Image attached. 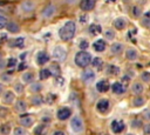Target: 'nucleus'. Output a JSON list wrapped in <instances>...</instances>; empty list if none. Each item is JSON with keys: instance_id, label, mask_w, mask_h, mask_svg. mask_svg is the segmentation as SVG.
Listing matches in <instances>:
<instances>
[{"instance_id": "obj_33", "label": "nucleus", "mask_w": 150, "mask_h": 135, "mask_svg": "<svg viewBox=\"0 0 150 135\" xmlns=\"http://www.w3.org/2000/svg\"><path fill=\"white\" fill-rule=\"evenodd\" d=\"M11 133V124L8 123H4L0 126V134L2 135H8Z\"/></svg>"}, {"instance_id": "obj_2", "label": "nucleus", "mask_w": 150, "mask_h": 135, "mask_svg": "<svg viewBox=\"0 0 150 135\" xmlns=\"http://www.w3.org/2000/svg\"><path fill=\"white\" fill-rule=\"evenodd\" d=\"M91 55L90 53H88L87 50H80L79 53H76L75 58H74V62L76 63V66L81 67V68H86L87 66H89L91 63Z\"/></svg>"}, {"instance_id": "obj_46", "label": "nucleus", "mask_w": 150, "mask_h": 135, "mask_svg": "<svg viewBox=\"0 0 150 135\" xmlns=\"http://www.w3.org/2000/svg\"><path fill=\"white\" fill-rule=\"evenodd\" d=\"M142 25L144 26V27H148V28H150V16H144L143 19H142Z\"/></svg>"}, {"instance_id": "obj_6", "label": "nucleus", "mask_w": 150, "mask_h": 135, "mask_svg": "<svg viewBox=\"0 0 150 135\" xmlns=\"http://www.w3.org/2000/svg\"><path fill=\"white\" fill-rule=\"evenodd\" d=\"M95 72L93 70V69H90V68H86L82 73H81V79L86 82V83H90V82H93L94 80H95Z\"/></svg>"}, {"instance_id": "obj_56", "label": "nucleus", "mask_w": 150, "mask_h": 135, "mask_svg": "<svg viewBox=\"0 0 150 135\" xmlns=\"http://www.w3.org/2000/svg\"><path fill=\"white\" fill-rule=\"evenodd\" d=\"M107 1H109V2H114V1H116V0H107Z\"/></svg>"}, {"instance_id": "obj_31", "label": "nucleus", "mask_w": 150, "mask_h": 135, "mask_svg": "<svg viewBox=\"0 0 150 135\" xmlns=\"http://www.w3.org/2000/svg\"><path fill=\"white\" fill-rule=\"evenodd\" d=\"M91 65H93L94 68L101 69L102 66H103V60L101 58H94V59H91Z\"/></svg>"}, {"instance_id": "obj_40", "label": "nucleus", "mask_w": 150, "mask_h": 135, "mask_svg": "<svg viewBox=\"0 0 150 135\" xmlns=\"http://www.w3.org/2000/svg\"><path fill=\"white\" fill-rule=\"evenodd\" d=\"M141 80L143 82H150V72H143L141 74Z\"/></svg>"}, {"instance_id": "obj_25", "label": "nucleus", "mask_w": 150, "mask_h": 135, "mask_svg": "<svg viewBox=\"0 0 150 135\" xmlns=\"http://www.w3.org/2000/svg\"><path fill=\"white\" fill-rule=\"evenodd\" d=\"M14 108H15V110H16L18 113H23V112H26V109H27V103H26L23 100H19V101H16Z\"/></svg>"}, {"instance_id": "obj_32", "label": "nucleus", "mask_w": 150, "mask_h": 135, "mask_svg": "<svg viewBox=\"0 0 150 135\" xmlns=\"http://www.w3.org/2000/svg\"><path fill=\"white\" fill-rule=\"evenodd\" d=\"M49 70H50L52 75H55V76L60 75V73H61L60 66H59L57 63H52V65H50V67H49Z\"/></svg>"}, {"instance_id": "obj_39", "label": "nucleus", "mask_w": 150, "mask_h": 135, "mask_svg": "<svg viewBox=\"0 0 150 135\" xmlns=\"http://www.w3.org/2000/svg\"><path fill=\"white\" fill-rule=\"evenodd\" d=\"M55 99H56V95H54V94H52V93H48L47 96H46V101H45V102L52 104V103L55 101Z\"/></svg>"}, {"instance_id": "obj_10", "label": "nucleus", "mask_w": 150, "mask_h": 135, "mask_svg": "<svg viewBox=\"0 0 150 135\" xmlns=\"http://www.w3.org/2000/svg\"><path fill=\"white\" fill-rule=\"evenodd\" d=\"M57 119L59 120H67L68 117L71 116V109L69 107H61L59 110H57V114H56Z\"/></svg>"}, {"instance_id": "obj_38", "label": "nucleus", "mask_w": 150, "mask_h": 135, "mask_svg": "<svg viewBox=\"0 0 150 135\" xmlns=\"http://www.w3.org/2000/svg\"><path fill=\"white\" fill-rule=\"evenodd\" d=\"M16 63H18V60H16L15 58H9V59L6 61V67L12 68V67H14Z\"/></svg>"}, {"instance_id": "obj_28", "label": "nucleus", "mask_w": 150, "mask_h": 135, "mask_svg": "<svg viewBox=\"0 0 150 135\" xmlns=\"http://www.w3.org/2000/svg\"><path fill=\"white\" fill-rule=\"evenodd\" d=\"M33 122H34V120L32 116H25V117L20 119V124L23 127H30L33 124Z\"/></svg>"}, {"instance_id": "obj_42", "label": "nucleus", "mask_w": 150, "mask_h": 135, "mask_svg": "<svg viewBox=\"0 0 150 135\" xmlns=\"http://www.w3.org/2000/svg\"><path fill=\"white\" fill-rule=\"evenodd\" d=\"M143 124H142V121L141 120H138V119H135V120H132V122H131V127L132 128H141Z\"/></svg>"}, {"instance_id": "obj_34", "label": "nucleus", "mask_w": 150, "mask_h": 135, "mask_svg": "<svg viewBox=\"0 0 150 135\" xmlns=\"http://www.w3.org/2000/svg\"><path fill=\"white\" fill-rule=\"evenodd\" d=\"M103 34H104L105 40H114L115 39V32L112 29H105Z\"/></svg>"}, {"instance_id": "obj_45", "label": "nucleus", "mask_w": 150, "mask_h": 135, "mask_svg": "<svg viewBox=\"0 0 150 135\" xmlns=\"http://www.w3.org/2000/svg\"><path fill=\"white\" fill-rule=\"evenodd\" d=\"M14 89H15L16 93H23L25 87H23L22 83H15V85H14Z\"/></svg>"}, {"instance_id": "obj_11", "label": "nucleus", "mask_w": 150, "mask_h": 135, "mask_svg": "<svg viewBox=\"0 0 150 135\" xmlns=\"http://www.w3.org/2000/svg\"><path fill=\"white\" fill-rule=\"evenodd\" d=\"M109 107H110V103H109V100L108 99H101L96 103V109L100 113H105L109 109Z\"/></svg>"}, {"instance_id": "obj_12", "label": "nucleus", "mask_w": 150, "mask_h": 135, "mask_svg": "<svg viewBox=\"0 0 150 135\" xmlns=\"http://www.w3.org/2000/svg\"><path fill=\"white\" fill-rule=\"evenodd\" d=\"M111 90L114 94H117V95H122L125 93L127 90V87L122 83V82H114L112 86H111Z\"/></svg>"}, {"instance_id": "obj_22", "label": "nucleus", "mask_w": 150, "mask_h": 135, "mask_svg": "<svg viewBox=\"0 0 150 135\" xmlns=\"http://www.w3.org/2000/svg\"><path fill=\"white\" fill-rule=\"evenodd\" d=\"M9 33H18L20 31V26L15 21H7V25L5 27Z\"/></svg>"}, {"instance_id": "obj_27", "label": "nucleus", "mask_w": 150, "mask_h": 135, "mask_svg": "<svg viewBox=\"0 0 150 135\" xmlns=\"http://www.w3.org/2000/svg\"><path fill=\"white\" fill-rule=\"evenodd\" d=\"M105 72H107V74H109V75H117V74L120 73V68H118L117 66H115V65H108Z\"/></svg>"}, {"instance_id": "obj_19", "label": "nucleus", "mask_w": 150, "mask_h": 135, "mask_svg": "<svg viewBox=\"0 0 150 135\" xmlns=\"http://www.w3.org/2000/svg\"><path fill=\"white\" fill-rule=\"evenodd\" d=\"M114 27L117 29V31H122V29H124L125 28V26H127V21H125V19L124 18H122V16H120V18H116L115 20H114Z\"/></svg>"}, {"instance_id": "obj_52", "label": "nucleus", "mask_w": 150, "mask_h": 135, "mask_svg": "<svg viewBox=\"0 0 150 135\" xmlns=\"http://www.w3.org/2000/svg\"><path fill=\"white\" fill-rule=\"evenodd\" d=\"M5 67H6V62L1 59V60H0V69H4Z\"/></svg>"}, {"instance_id": "obj_5", "label": "nucleus", "mask_w": 150, "mask_h": 135, "mask_svg": "<svg viewBox=\"0 0 150 135\" xmlns=\"http://www.w3.org/2000/svg\"><path fill=\"white\" fill-rule=\"evenodd\" d=\"M110 128L114 134H121L125 129V123L123 120H114L110 124Z\"/></svg>"}, {"instance_id": "obj_18", "label": "nucleus", "mask_w": 150, "mask_h": 135, "mask_svg": "<svg viewBox=\"0 0 150 135\" xmlns=\"http://www.w3.org/2000/svg\"><path fill=\"white\" fill-rule=\"evenodd\" d=\"M14 100H15V95H14L13 92L7 90V92L4 93V95H2V102L5 104H11V103H13Z\"/></svg>"}, {"instance_id": "obj_20", "label": "nucleus", "mask_w": 150, "mask_h": 135, "mask_svg": "<svg viewBox=\"0 0 150 135\" xmlns=\"http://www.w3.org/2000/svg\"><path fill=\"white\" fill-rule=\"evenodd\" d=\"M123 49H124V47H123V43H121V42H114V43L110 46V52H111V54H114V55L121 54V53L123 52Z\"/></svg>"}, {"instance_id": "obj_37", "label": "nucleus", "mask_w": 150, "mask_h": 135, "mask_svg": "<svg viewBox=\"0 0 150 135\" xmlns=\"http://www.w3.org/2000/svg\"><path fill=\"white\" fill-rule=\"evenodd\" d=\"M42 102H43V101H42V97L39 96V95H35V96L32 97V103H33L34 106H40Z\"/></svg>"}, {"instance_id": "obj_15", "label": "nucleus", "mask_w": 150, "mask_h": 135, "mask_svg": "<svg viewBox=\"0 0 150 135\" xmlns=\"http://www.w3.org/2000/svg\"><path fill=\"white\" fill-rule=\"evenodd\" d=\"M34 7H35V5H34V2L32 0H25L20 6L21 11L25 12V13H30L34 9Z\"/></svg>"}, {"instance_id": "obj_1", "label": "nucleus", "mask_w": 150, "mask_h": 135, "mask_svg": "<svg viewBox=\"0 0 150 135\" xmlns=\"http://www.w3.org/2000/svg\"><path fill=\"white\" fill-rule=\"evenodd\" d=\"M76 33V23L71 20L66 21L63 26L59 29V36L62 41H69L74 38Z\"/></svg>"}, {"instance_id": "obj_55", "label": "nucleus", "mask_w": 150, "mask_h": 135, "mask_svg": "<svg viewBox=\"0 0 150 135\" xmlns=\"http://www.w3.org/2000/svg\"><path fill=\"white\" fill-rule=\"evenodd\" d=\"M2 92H4V86L0 83V94H2Z\"/></svg>"}, {"instance_id": "obj_48", "label": "nucleus", "mask_w": 150, "mask_h": 135, "mask_svg": "<svg viewBox=\"0 0 150 135\" xmlns=\"http://www.w3.org/2000/svg\"><path fill=\"white\" fill-rule=\"evenodd\" d=\"M7 114H8V109H7L6 107H1V106H0V117L6 116Z\"/></svg>"}, {"instance_id": "obj_35", "label": "nucleus", "mask_w": 150, "mask_h": 135, "mask_svg": "<svg viewBox=\"0 0 150 135\" xmlns=\"http://www.w3.org/2000/svg\"><path fill=\"white\" fill-rule=\"evenodd\" d=\"M79 47H80L81 50H86V49L89 47V42H88V40H87V39H82V40H80V42H79Z\"/></svg>"}, {"instance_id": "obj_41", "label": "nucleus", "mask_w": 150, "mask_h": 135, "mask_svg": "<svg viewBox=\"0 0 150 135\" xmlns=\"http://www.w3.org/2000/svg\"><path fill=\"white\" fill-rule=\"evenodd\" d=\"M0 79H1L2 82H9L12 80V76L9 75V73H4V74L0 75Z\"/></svg>"}, {"instance_id": "obj_8", "label": "nucleus", "mask_w": 150, "mask_h": 135, "mask_svg": "<svg viewBox=\"0 0 150 135\" xmlns=\"http://www.w3.org/2000/svg\"><path fill=\"white\" fill-rule=\"evenodd\" d=\"M49 59H50V56H49V54H48L46 50H40V52H38L36 58H35L36 63L40 65V66L46 65V63L49 61Z\"/></svg>"}, {"instance_id": "obj_43", "label": "nucleus", "mask_w": 150, "mask_h": 135, "mask_svg": "<svg viewBox=\"0 0 150 135\" xmlns=\"http://www.w3.org/2000/svg\"><path fill=\"white\" fill-rule=\"evenodd\" d=\"M26 130L22 128V127H16L14 129V135H26Z\"/></svg>"}, {"instance_id": "obj_58", "label": "nucleus", "mask_w": 150, "mask_h": 135, "mask_svg": "<svg viewBox=\"0 0 150 135\" xmlns=\"http://www.w3.org/2000/svg\"><path fill=\"white\" fill-rule=\"evenodd\" d=\"M128 135H134V134H128Z\"/></svg>"}, {"instance_id": "obj_13", "label": "nucleus", "mask_w": 150, "mask_h": 135, "mask_svg": "<svg viewBox=\"0 0 150 135\" xmlns=\"http://www.w3.org/2000/svg\"><path fill=\"white\" fill-rule=\"evenodd\" d=\"M93 48H94V50H96V52H98V53L105 50V48H107L105 40H103V39H98V40L94 41V43H93Z\"/></svg>"}, {"instance_id": "obj_50", "label": "nucleus", "mask_w": 150, "mask_h": 135, "mask_svg": "<svg viewBox=\"0 0 150 135\" xmlns=\"http://www.w3.org/2000/svg\"><path fill=\"white\" fill-rule=\"evenodd\" d=\"M41 89V85L40 83H34L33 86H32V90L33 92H38V90H40Z\"/></svg>"}, {"instance_id": "obj_4", "label": "nucleus", "mask_w": 150, "mask_h": 135, "mask_svg": "<svg viewBox=\"0 0 150 135\" xmlns=\"http://www.w3.org/2000/svg\"><path fill=\"white\" fill-rule=\"evenodd\" d=\"M52 54H53V58H54L56 61H63V60H66V58H67V52H66V49H64L63 47H61V46L54 47Z\"/></svg>"}, {"instance_id": "obj_36", "label": "nucleus", "mask_w": 150, "mask_h": 135, "mask_svg": "<svg viewBox=\"0 0 150 135\" xmlns=\"http://www.w3.org/2000/svg\"><path fill=\"white\" fill-rule=\"evenodd\" d=\"M131 13H132V15H134L135 18H139L141 14H142V9H141V7H138V6H134L132 9H131Z\"/></svg>"}, {"instance_id": "obj_23", "label": "nucleus", "mask_w": 150, "mask_h": 135, "mask_svg": "<svg viewBox=\"0 0 150 135\" xmlns=\"http://www.w3.org/2000/svg\"><path fill=\"white\" fill-rule=\"evenodd\" d=\"M11 47H15V48H22L25 46V39L23 38H15L13 40H11L9 42Z\"/></svg>"}, {"instance_id": "obj_3", "label": "nucleus", "mask_w": 150, "mask_h": 135, "mask_svg": "<svg viewBox=\"0 0 150 135\" xmlns=\"http://www.w3.org/2000/svg\"><path fill=\"white\" fill-rule=\"evenodd\" d=\"M70 127H71V129H73V131L74 133H81L82 130H83V121H82V119L80 117V116H77V115H75V116H73V119H71V121H70Z\"/></svg>"}, {"instance_id": "obj_14", "label": "nucleus", "mask_w": 150, "mask_h": 135, "mask_svg": "<svg viewBox=\"0 0 150 135\" xmlns=\"http://www.w3.org/2000/svg\"><path fill=\"white\" fill-rule=\"evenodd\" d=\"M109 88H110V85H109V82H108L107 80H104V79L100 80V81L96 83V89H97V92H100V93H105V92L109 90Z\"/></svg>"}, {"instance_id": "obj_7", "label": "nucleus", "mask_w": 150, "mask_h": 135, "mask_svg": "<svg viewBox=\"0 0 150 135\" xmlns=\"http://www.w3.org/2000/svg\"><path fill=\"white\" fill-rule=\"evenodd\" d=\"M55 12H56V7H55L53 4H50V5H47V6L42 9L41 16H42L43 19H50L52 16H54Z\"/></svg>"}, {"instance_id": "obj_16", "label": "nucleus", "mask_w": 150, "mask_h": 135, "mask_svg": "<svg viewBox=\"0 0 150 135\" xmlns=\"http://www.w3.org/2000/svg\"><path fill=\"white\" fill-rule=\"evenodd\" d=\"M88 33H89L90 35H94V36L100 35V34L102 33V27H101V25H98V23H91V25L88 27Z\"/></svg>"}, {"instance_id": "obj_21", "label": "nucleus", "mask_w": 150, "mask_h": 135, "mask_svg": "<svg viewBox=\"0 0 150 135\" xmlns=\"http://www.w3.org/2000/svg\"><path fill=\"white\" fill-rule=\"evenodd\" d=\"M125 58L129 61H135V60L138 59V52L135 48H128L125 50Z\"/></svg>"}, {"instance_id": "obj_47", "label": "nucleus", "mask_w": 150, "mask_h": 135, "mask_svg": "<svg viewBox=\"0 0 150 135\" xmlns=\"http://www.w3.org/2000/svg\"><path fill=\"white\" fill-rule=\"evenodd\" d=\"M143 134L144 135H150V122L143 126Z\"/></svg>"}, {"instance_id": "obj_54", "label": "nucleus", "mask_w": 150, "mask_h": 135, "mask_svg": "<svg viewBox=\"0 0 150 135\" xmlns=\"http://www.w3.org/2000/svg\"><path fill=\"white\" fill-rule=\"evenodd\" d=\"M53 135H66L64 133H62V131H55Z\"/></svg>"}, {"instance_id": "obj_57", "label": "nucleus", "mask_w": 150, "mask_h": 135, "mask_svg": "<svg viewBox=\"0 0 150 135\" xmlns=\"http://www.w3.org/2000/svg\"><path fill=\"white\" fill-rule=\"evenodd\" d=\"M1 59H2V55H1V53H0V60H1Z\"/></svg>"}, {"instance_id": "obj_9", "label": "nucleus", "mask_w": 150, "mask_h": 135, "mask_svg": "<svg viewBox=\"0 0 150 135\" xmlns=\"http://www.w3.org/2000/svg\"><path fill=\"white\" fill-rule=\"evenodd\" d=\"M96 0H81L80 1V8L84 12H90L95 8Z\"/></svg>"}, {"instance_id": "obj_26", "label": "nucleus", "mask_w": 150, "mask_h": 135, "mask_svg": "<svg viewBox=\"0 0 150 135\" xmlns=\"http://www.w3.org/2000/svg\"><path fill=\"white\" fill-rule=\"evenodd\" d=\"M34 79H35V76H34V74L32 72H26V73L22 74V80L26 83H33Z\"/></svg>"}, {"instance_id": "obj_29", "label": "nucleus", "mask_w": 150, "mask_h": 135, "mask_svg": "<svg viewBox=\"0 0 150 135\" xmlns=\"http://www.w3.org/2000/svg\"><path fill=\"white\" fill-rule=\"evenodd\" d=\"M50 76H52V73H50L49 68H42V69L40 70V73H39V77H40L41 80H47V79L50 77Z\"/></svg>"}, {"instance_id": "obj_49", "label": "nucleus", "mask_w": 150, "mask_h": 135, "mask_svg": "<svg viewBox=\"0 0 150 135\" xmlns=\"http://www.w3.org/2000/svg\"><path fill=\"white\" fill-rule=\"evenodd\" d=\"M143 116H144L145 120L150 121V108H146V109L143 110Z\"/></svg>"}, {"instance_id": "obj_44", "label": "nucleus", "mask_w": 150, "mask_h": 135, "mask_svg": "<svg viewBox=\"0 0 150 135\" xmlns=\"http://www.w3.org/2000/svg\"><path fill=\"white\" fill-rule=\"evenodd\" d=\"M6 25H7V19H6V16L2 15V14H0V29L5 28Z\"/></svg>"}, {"instance_id": "obj_17", "label": "nucleus", "mask_w": 150, "mask_h": 135, "mask_svg": "<svg viewBox=\"0 0 150 135\" xmlns=\"http://www.w3.org/2000/svg\"><path fill=\"white\" fill-rule=\"evenodd\" d=\"M143 92H144V87H143V85L141 82H134L131 85V93L135 94L136 96L137 95H142Z\"/></svg>"}, {"instance_id": "obj_24", "label": "nucleus", "mask_w": 150, "mask_h": 135, "mask_svg": "<svg viewBox=\"0 0 150 135\" xmlns=\"http://www.w3.org/2000/svg\"><path fill=\"white\" fill-rule=\"evenodd\" d=\"M48 133V127L46 124H39L34 128V134L35 135H46Z\"/></svg>"}, {"instance_id": "obj_53", "label": "nucleus", "mask_w": 150, "mask_h": 135, "mask_svg": "<svg viewBox=\"0 0 150 135\" xmlns=\"http://www.w3.org/2000/svg\"><path fill=\"white\" fill-rule=\"evenodd\" d=\"M42 121H43V122L49 123V122H50V117H49V116H47V117H46V116H43V117H42Z\"/></svg>"}, {"instance_id": "obj_30", "label": "nucleus", "mask_w": 150, "mask_h": 135, "mask_svg": "<svg viewBox=\"0 0 150 135\" xmlns=\"http://www.w3.org/2000/svg\"><path fill=\"white\" fill-rule=\"evenodd\" d=\"M144 103H145V99L142 97L141 95H137V96L132 100V106H134V107H141V106H143Z\"/></svg>"}, {"instance_id": "obj_51", "label": "nucleus", "mask_w": 150, "mask_h": 135, "mask_svg": "<svg viewBox=\"0 0 150 135\" xmlns=\"http://www.w3.org/2000/svg\"><path fill=\"white\" fill-rule=\"evenodd\" d=\"M56 81H57V83H59L60 86H62V83H63V77H61L60 75H57V76H56Z\"/></svg>"}]
</instances>
